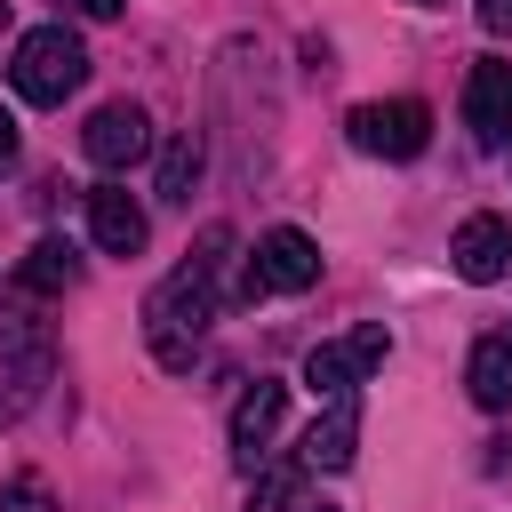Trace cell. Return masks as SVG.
<instances>
[{
    "label": "cell",
    "mask_w": 512,
    "mask_h": 512,
    "mask_svg": "<svg viewBox=\"0 0 512 512\" xmlns=\"http://www.w3.org/2000/svg\"><path fill=\"white\" fill-rule=\"evenodd\" d=\"M224 264H232V232L208 224L200 248L144 296V344H152V360H160L168 376L192 368V352H200V336H208V320H216V304H224V288H216Z\"/></svg>",
    "instance_id": "cell-1"
},
{
    "label": "cell",
    "mask_w": 512,
    "mask_h": 512,
    "mask_svg": "<svg viewBox=\"0 0 512 512\" xmlns=\"http://www.w3.org/2000/svg\"><path fill=\"white\" fill-rule=\"evenodd\" d=\"M48 376H56V336L32 312V296L16 288V296H0V424H16L48 392Z\"/></svg>",
    "instance_id": "cell-2"
},
{
    "label": "cell",
    "mask_w": 512,
    "mask_h": 512,
    "mask_svg": "<svg viewBox=\"0 0 512 512\" xmlns=\"http://www.w3.org/2000/svg\"><path fill=\"white\" fill-rule=\"evenodd\" d=\"M8 80H16L24 104H64V96H80V80H88V48H80L64 24H40V32L16 40Z\"/></svg>",
    "instance_id": "cell-3"
},
{
    "label": "cell",
    "mask_w": 512,
    "mask_h": 512,
    "mask_svg": "<svg viewBox=\"0 0 512 512\" xmlns=\"http://www.w3.org/2000/svg\"><path fill=\"white\" fill-rule=\"evenodd\" d=\"M320 280V240L296 232V224H272L256 248H248V272H240V296H296Z\"/></svg>",
    "instance_id": "cell-4"
},
{
    "label": "cell",
    "mask_w": 512,
    "mask_h": 512,
    "mask_svg": "<svg viewBox=\"0 0 512 512\" xmlns=\"http://www.w3.org/2000/svg\"><path fill=\"white\" fill-rule=\"evenodd\" d=\"M352 144L360 152H376V160H416L424 144H432V112L416 104V96H392V104H352Z\"/></svg>",
    "instance_id": "cell-5"
},
{
    "label": "cell",
    "mask_w": 512,
    "mask_h": 512,
    "mask_svg": "<svg viewBox=\"0 0 512 512\" xmlns=\"http://www.w3.org/2000/svg\"><path fill=\"white\" fill-rule=\"evenodd\" d=\"M280 416H288V384H272V376H256V384L232 400V464H240L248 480H256V464L272 456Z\"/></svg>",
    "instance_id": "cell-6"
},
{
    "label": "cell",
    "mask_w": 512,
    "mask_h": 512,
    "mask_svg": "<svg viewBox=\"0 0 512 512\" xmlns=\"http://www.w3.org/2000/svg\"><path fill=\"white\" fill-rule=\"evenodd\" d=\"M80 152L96 160V168H136L144 152H152V120H144V104H96L88 112V128H80Z\"/></svg>",
    "instance_id": "cell-7"
},
{
    "label": "cell",
    "mask_w": 512,
    "mask_h": 512,
    "mask_svg": "<svg viewBox=\"0 0 512 512\" xmlns=\"http://www.w3.org/2000/svg\"><path fill=\"white\" fill-rule=\"evenodd\" d=\"M384 352H392V336H384V328H360L352 344H312V352H304V384H312L320 400H336V392H360V376H368Z\"/></svg>",
    "instance_id": "cell-8"
},
{
    "label": "cell",
    "mask_w": 512,
    "mask_h": 512,
    "mask_svg": "<svg viewBox=\"0 0 512 512\" xmlns=\"http://www.w3.org/2000/svg\"><path fill=\"white\" fill-rule=\"evenodd\" d=\"M464 128H472L480 144H504V136H512V64H504V56H480V64L464 72Z\"/></svg>",
    "instance_id": "cell-9"
},
{
    "label": "cell",
    "mask_w": 512,
    "mask_h": 512,
    "mask_svg": "<svg viewBox=\"0 0 512 512\" xmlns=\"http://www.w3.org/2000/svg\"><path fill=\"white\" fill-rule=\"evenodd\" d=\"M448 264H456L472 288L504 280V272H512V224H504V216H464L456 240H448Z\"/></svg>",
    "instance_id": "cell-10"
},
{
    "label": "cell",
    "mask_w": 512,
    "mask_h": 512,
    "mask_svg": "<svg viewBox=\"0 0 512 512\" xmlns=\"http://www.w3.org/2000/svg\"><path fill=\"white\" fill-rule=\"evenodd\" d=\"M352 456H360V392H336L304 432V464L312 472H344Z\"/></svg>",
    "instance_id": "cell-11"
},
{
    "label": "cell",
    "mask_w": 512,
    "mask_h": 512,
    "mask_svg": "<svg viewBox=\"0 0 512 512\" xmlns=\"http://www.w3.org/2000/svg\"><path fill=\"white\" fill-rule=\"evenodd\" d=\"M144 232H152V224H144V208H136L120 184H96V192H88V240H96L104 256H136Z\"/></svg>",
    "instance_id": "cell-12"
},
{
    "label": "cell",
    "mask_w": 512,
    "mask_h": 512,
    "mask_svg": "<svg viewBox=\"0 0 512 512\" xmlns=\"http://www.w3.org/2000/svg\"><path fill=\"white\" fill-rule=\"evenodd\" d=\"M72 280H80V256H72L64 240H32L24 264H16V288H24V296H64Z\"/></svg>",
    "instance_id": "cell-13"
},
{
    "label": "cell",
    "mask_w": 512,
    "mask_h": 512,
    "mask_svg": "<svg viewBox=\"0 0 512 512\" xmlns=\"http://www.w3.org/2000/svg\"><path fill=\"white\" fill-rule=\"evenodd\" d=\"M464 384H472V400H480V408H512V344H504V336L472 344V368H464Z\"/></svg>",
    "instance_id": "cell-14"
},
{
    "label": "cell",
    "mask_w": 512,
    "mask_h": 512,
    "mask_svg": "<svg viewBox=\"0 0 512 512\" xmlns=\"http://www.w3.org/2000/svg\"><path fill=\"white\" fill-rule=\"evenodd\" d=\"M192 184H200V136L184 128V136H168V152H160V200H192Z\"/></svg>",
    "instance_id": "cell-15"
},
{
    "label": "cell",
    "mask_w": 512,
    "mask_h": 512,
    "mask_svg": "<svg viewBox=\"0 0 512 512\" xmlns=\"http://www.w3.org/2000/svg\"><path fill=\"white\" fill-rule=\"evenodd\" d=\"M0 512H56V504H48V488L24 472V480H0Z\"/></svg>",
    "instance_id": "cell-16"
},
{
    "label": "cell",
    "mask_w": 512,
    "mask_h": 512,
    "mask_svg": "<svg viewBox=\"0 0 512 512\" xmlns=\"http://www.w3.org/2000/svg\"><path fill=\"white\" fill-rule=\"evenodd\" d=\"M480 32L504 40V32H512V0H480Z\"/></svg>",
    "instance_id": "cell-17"
},
{
    "label": "cell",
    "mask_w": 512,
    "mask_h": 512,
    "mask_svg": "<svg viewBox=\"0 0 512 512\" xmlns=\"http://www.w3.org/2000/svg\"><path fill=\"white\" fill-rule=\"evenodd\" d=\"M64 8H72V16H88V24H112V16H120V0H64Z\"/></svg>",
    "instance_id": "cell-18"
},
{
    "label": "cell",
    "mask_w": 512,
    "mask_h": 512,
    "mask_svg": "<svg viewBox=\"0 0 512 512\" xmlns=\"http://www.w3.org/2000/svg\"><path fill=\"white\" fill-rule=\"evenodd\" d=\"M8 168H16V120L0 112V176H8Z\"/></svg>",
    "instance_id": "cell-19"
},
{
    "label": "cell",
    "mask_w": 512,
    "mask_h": 512,
    "mask_svg": "<svg viewBox=\"0 0 512 512\" xmlns=\"http://www.w3.org/2000/svg\"><path fill=\"white\" fill-rule=\"evenodd\" d=\"M296 512H336V504H312V496H304V504H296Z\"/></svg>",
    "instance_id": "cell-20"
},
{
    "label": "cell",
    "mask_w": 512,
    "mask_h": 512,
    "mask_svg": "<svg viewBox=\"0 0 512 512\" xmlns=\"http://www.w3.org/2000/svg\"><path fill=\"white\" fill-rule=\"evenodd\" d=\"M504 344H512V328H504Z\"/></svg>",
    "instance_id": "cell-21"
},
{
    "label": "cell",
    "mask_w": 512,
    "mask_h": 512,
    "mask_svg": "<svg viewBox=\"0 0 512 512\" xmlns=\"http://www.w3.org/2000/svg\"><path fill=\"white\" fill-rule=\"evenodd\" d=\"M0 8H8V0H0Z\"/></svg>",
    "instance_id": "cell-22"
}]
</instances>
